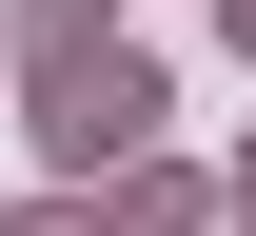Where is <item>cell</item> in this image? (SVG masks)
Segmentation results:
<instances>
[{
    "label": "cell",
    "mask_w": 256,
    "mask_h": 236,
    "mask_svg": "<svg viewBox=\"0 0 256 236\" xmlns=\"http://www.w3.org/2000/svg\"><path fill=\"white\" fill-rule=\"evenodd\" d=\"M138 118H158V79L118 39H60L40 59V158H138Z\"/></svg>",
    "instance_id": "cell-1"
},
{
    "label": "cell",
    "mask_w": 256,
    "mask_h": 236,
    "mask_svg": "<svg viewBox=\"0 0 256 236\" xmlns=\"http://www.w3.org/2000/svg\"><path fill=\"white\" fill-rule=\"evenodd\" d=\"M20 39L60 59V39H118V0H20Z\"/></svg>",
    "instance_id": "cell-2"
},
{
    "label": "cell",
    "mask_w": 256,
    "mask_h": 236,
    "mask_svg": "<svg viewBox=\"0 0 256 236\" xmlns=\"http://www.w3.org/2000/svg\"><path fill=\"white\" fill-rule=\"evenodd\" d=\"M20 236H118V217H79V197H40V217H20Z\"/></svg>",
    "instance_id": "cell-3"
},
{
    "label": "cell",
    "mask_w": 256,
    "mask_h": 236,
    "mask_svg": "<svg viewBox=\"0 0 256 236\" xmlns=\"http://www.w3.org/2000/svg\"><path fill=\"white\" fill-rule=\"evenodd\" d=\"M217 20H236V59H256V0H217Z\"/></svg>",
    "instance_id": "cell-4"
},
{
    "label": "cell",
    "mask_w": 256,
    "mask_h": 236,
    "mask_svg": "<svg viewBox=\"0 0 256 236\" xmlns=\"http://www.w3.org/2000/svg\"><path fill=\"white\" fill-rule=\"evenodd\" d=\"M236 197H256V177H236Z\"/></svg>",
    "instance_id": "cell-5"
}]
</instances>
